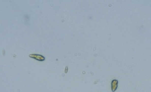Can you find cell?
Segmentation results:
<instances>
[{
  "label": "cell",
  "mask_w": 151,
  "mask_h": 92,
  "mask_svg": "<svg viewBox=\"0 0 151 92\" xmlns=\"http://www.w3.org/2000/svg\"><path fill=\"white\" fill-rule=\"evenodd\" d=\"M118 81L117 79H113L112 81H111V90H112L113 92H115L117 89V87H118Z\"/></svg>",
  "instance_id": "cell-2"
},
{
  "label": "cell",
  "mask_w": 151,
  "mask_h": 92,
  "mask_svg": "<svg viewBox=\"0 0 151 92\" xmlns=\"http://www.w3.org/2000/svg\"><path fill=\"white\" fill-rule=\"evenodd\" d=\"M30 57L31 58H33L35 59V60H37L39 61H44L45 59V57L44 56H43L42 55H40V54H30L29 55Z\"/></svg>",
  "instance_id": "cell-1"
}]
</instances>
